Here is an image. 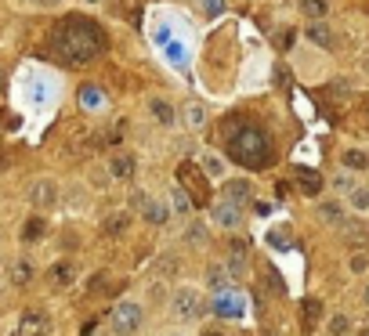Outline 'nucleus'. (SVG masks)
<instances>
[{"label":"nucleus","mask_w":369,"mask_h":336,"mask_svg":"<svg viewBox=\"0 0 369 336\" xmlns=\"http://www.w3.org/2000/svg\"><path fill=\"white\" fill-rule=\"evenodd\" d=\"M105 47H109L105 29L94 19H84V15L62 19L55 26V33H51V51H55V58L66 62V66H87V62L98 58V54H105Z\"/></svg>","instance_id":"nucleus-1"},{"label":"nucleus","mask_w":369,"mask_h":336,"mask_svg":"<svg viewBox=\"0 0 369 336\" xmlns=\"http://www.w3.org/2000/svg\"><path fill=\"white\" fill-rule=\"evenodd\" d=\"M221 138H225V152L228 159H236L239 166H246V170H265V166L276 163V141L272 134L253 123L250 116H228L221 123Z\"/></svg>","instance_id":"nucleus-2"},{"label":"nucleus","mask_w":369,"mask_h":336,"mask_svg":"<svg viewBox=\"0 0 369 336\" xmlns=\"http://www.w3.org/2000/svg\"><path fill=\"white\" fill-rule=\"evenodd\" d=\"M171 315L181 318V322L203 318V315H206V297H203V290H196V286H178V290L171 293Z\"/></svg>","instance_id":"nucleus-3"},{"label":"nucleus","mask_w":369,"mask_h":336,"mask_svg":"<svg viewBox=\"0 0 369 336\" xmlns=\"http://www.w3.org/2000/svg\"><path fill=\"white\" fill-rule=\"evenodd\" d=\"M178 181H181V188L192 195L196 206H206V203H210V181H206V170H203L199 163H181V166H178Z\"/></svg>","instance_id":"nucleus-4"},{"label":"nucleus","mask_w":369,"mask_h":336,"mask_svg":"<svg viewBox=\"0 0 369 336\" xmlns=\"http://www.w3.org/2000/svg\"><path fill=\"white\" fill-rule=\"evenodd\" d=\"M141 322H145V311H141V304H131V300L116 304L113 315H109V329L116 336H134L141 329Z\"/></svg>","instance_id":"nucleus-5"},{"label":"nucleus","mask_w":369,"mask_h":336,"mask_svg":"<svg viewBox=\"0 0 369 336\" xmlns=\"http://www.w3.org/2000/svg\"><path fill=\"white\" fill-rule=\"evenodd\" d=\"M337 232H340V239L351 243V246H369V220H365V217H344V220L337 224Z\"/></svg>","instance_id":"nucleus-6"},{"label":"nucleus","mask_w":369,"mask_h":336,"mask_svg":"<svg viewBox=\"0 0 369 336\" xmlns=\"http://www.w3.org/2000/svg\"><path fill=\"white\" fill-rule=\"evenodd\" d=\"M51 332V322H47V315H40V311H26L22 318H19V325L11 329V336H47Z\"/></svg>","instance_id":"nucleus-7"},{"label":"nucleus","mask_w":369,"mask_h":336,"mask_svg":"<svg viewBox=\"0 0 369 336\" xmlns=\"http://www.w3.org/2000/svg\"><path fill=\"white\" fill-rule=\"evenodd\" d=\"M29 203L40 206V210L55 206V203H59V188H55V181H47V178L33 181V188H29Z\"/></svg>","instance_id":"nucleus-8"},{"label":"nucleus","mask_w":369,"mask_h":336,"mask_svg":"<svg viewBox=\"0 0 369 336\" xmlns=\"http://www.w3.org/2000/svg\"><path fill=\"white\" fill-rule=\"evenodd\" d=\"M134 170H138V159H134L131 152H113V159H109V174H113L116 181H131Z\"/></svg>","instance_id":"nucleus-9"},{"label":"nucleus","mask_w":369,"mask_h":336,"mask_svg":"<svg viewBox=\"0 0 369 336\" xmlns=\"http://www.w3.org/2000/svg\"><path fill=\"white\" fill-rule=\"evenodd\" d=\"M293 174H297L293 181H297V188H300L304 195H319V192H323V174H319V170H311V166H297Z\"/></svg>","instance_id":"nucleus-10"},{"label":"nucleus","mask_w":369,"mask_h":336,"mask_svg":"<svg viewBox=\"0 0 369 336\" xmlns=\"http://www.w3.org/2000/svg\"><path fill=\"white\" fill-rule=\"evenodd\" d=\"M239 220H243L239 206H232V203H225V199L214 206V224H221V228H239Z\"/></svg>","instance_id":"nucleus-11"},{"label":"nucleus","mask_w":369,"mask_h":336,"mask_svg":"<svg viewBox=\"0 0 369 336\" xmlns=\"http://www.w3.org/2000/svg\"><path fill=\"white\" fill-rule=\"evenodd\" d=\"M340 166L344 170H369V152L365 148H344L340 152Z\"/></svg>","instance_id":"nucleus-12"},{"label":"nucleus","mask_w":369,"mask_h":336,"mask_svg":"<svg viewBox=\"0 0 369 336\" xmlns=\"http://www.w3.org/2000/svg\"><path fill=\"white\" fill-rule=\"evenodd\" d=\"M141 217L152 220V224H167V220H171V206L156 203V199H145V203H141Z\"/></svg>","instance_id":"nucleus-13"},{"label":"nucleus","mask_w":369,"mask_h":336,"mask_svg":"<svg viewBox=\"0 0 369 336\" xmlns=\"http://www.w3.org/2000/svg\"><path fill=\"white\" fill-rule=\"evenodd\" d=\"M323 318V300L319 297H308L304 304H300V322H304V329H315V322Z\"/></svg>","instance_id":"nucleus-14"},{"label":"nucleus","mask_w":369,"mask_h":336,"mask_svg":"<svg viewBox=\"0 0 369 336\" xmlns=\"http://www.w3.org/2000/svg\"><path fill=\"white\" fill-rule=\"evenodd\" d=\"M304 36H308L311 44H319V47H333V29H330L323 19H319V22H311Z\"/></svg>","instance_id":"nucleus-15"},{"label":"nucleus","mask_w":369,"mask_h":336,"mask_svg":"<svg viewBox=\"0 0 369 336\" xmlns=\"http://www.w3.org/2000/svg\"><path fill=\"white\" fill-rule=\"evenodd\" d=\"M148 108H152L156 123H163V127H171V123H174V116H178L174 105H171V101H163V98H152V101H148Z\"/></svg>","instance_id":"nucleus-16"},{"label":"nucleus","mask_w":369,"mask_h":336,"mask_svg":"<svg viewBox=\"0 0 369 336\" xmlns=\"http://www.w3.org/2000/svg\"><path fill=\"white\" fill-rule=\"evenodd\" d=\"M127 228H131V213H123V210H120V213H113V217H105V224H101V232H105V235H113V239H116V235H123Z\"/></svg>","instance_id":"nucleus-17"},{"label":"nucleus","mask_w":369,"mask_h":336,"mask_svg":"<svg viewBox=\"0 0 369 336\" xmlns=\"http://www.w3.org/2000/svg\"><path fill=\"white\" fill-rule=\"evenodd\" d=\"M246 199H250V181H228V185H225V203L243 206Z\"/></svg>","instance_id":"nucleus-18"},{"label":"nucleus","mask_w":369,"mask_h":336,"mask_svg":"<svg viewBox=\"0 0 369 336\" xmlns=\"http://www.w3.org/2000/svg\"><path fill=\"white\" fill-rule=\"evenodd\" d=\"M297 8H300L311 22H319V19H326V11H330V0H297Z\"/></svg>","instance_id":"nucleus-19"},{"label":"nucleus","mask_w":369,"mask_h":336,"mask_svg":"<svg viewBox=\"0 0 369 336\" xmlns=\"http://www.w3.org/2000/svg\"><path fill=\"white\" fill-rule=\"evenodd\" d=\"M214 307H218V315H232V318H239V315H243V304H239V300H236V293H228V290H221V293H218V304H214Z\"/></svg>","instance_id":"nucleus-20"},{"label":"nucleus","mask_w":369,"mask_h":336,"mask_svg":"<svg viewBox=\"0 0 369 336\" xmlns=\"http://www.w3.org/2000/svg\"><path fill=\"white\" fill-rule=\"evenodd\" d=\"M44 232H47L44 217H29V220L22 224V243H40V239H44Z\"/></svg>","instance_id":"nucleus-21"},{"label":"nucleus","mask_w":369,"mask_h":336,"mask_svg":"<svg viewBox=\"0 0 369 336\" xmlns=\"http://www.w3.org/2000/svg\"><path fill=\"white\" fill-rule=\"evenodd\" d=\"M73 278H76V268L69 260H59L55 268H51V282H55V286H69Z\"/></svg>","instance_id":"nucleus-22"},{"label":"nucleus","mask_w":369,"mask_h":336,"mask_svg":"<svg viewBox=\"0 0 369 336\" xmlns=\"http://www.w3.org/2000/svg\"><path fill=\"white\" fill-rule=\"evenodd\" d=\"M80 105H84V108H101V105H105V94H101V87H94V83L80 87Z\"/></svg>","instance_id":"nucleus-23"},{"label":"nucleus","mask_w":369,"mask_h":336,"mask_svg":"<svg viewBox=\"0 0 369 336\" xmlns=\"http://www.w3.org/2000/svg\"><path fill=\"white\" fill-rule=\"evenodd\" d=\"M319 217H323V220H330V224H340L348 213H344V206H340L337 199H326V203H319Z\"/></svg>","instance_id":"nucleus-24"},{"label":"nucleus","mask_w":369,"mask_h":336,"mask_svg":"<svg viewBox=\"0 0 369 336\" xmlns=\"http://www.w3.org/2000/svg\"><path fill=\"white\" fill-rule=\"evenodd\" d=\"M29 278H33V264H29V260H15V264H11V282H15V286H26Z\"/></svg>","instance_id":"nucleus-25"},{"label":"nucleus","mask_w":369,"mask_h":336,"mask_svg":"<svg viewBox=\"0 0 369 336\" xmlns=\"http://www.w3.org/2000/svg\"><path fill=\"white\" fill-rule=\"evenodd\" d=\"M326 329H330V336H351V329H355V325H351V318L340 311V315H333V318H330V325H326Z\"/></svg>","instance_id":"nucleus-26"},{"label":"nucleus","mask_w":369,"mask_h":336,"mask_svg":"<svg viewBox=\"0 0 369 336\" xmlns=\"http://www.w3.org/2000/svg\"><path fill=\"white\" fill-rule=\"evenodd\" d=\"M348 271H351V275H365V271H369V250L351 253V257H348Z\"/></svg>","instance_id":"nucleus-27"},{"label":"nucleus","mask_w":369,"mask_h":336,"mask_svg":"<svg viewBox=\"0 0 369 336\" xmlns=\"http://www.w3.org/2000/svg\"><path fill=\"white\" fill-rule=\"evenodd\" d=\"M199 166L206 170V178H225V163H221L218 156H203V159H199Z\"/></svg>","instance_id":"nucleus-28"},{"label":"nucleus","mask_w":369,"mask_h":336,"mask_svg":"<svg viewBox=\"0 0 369 336\" xmlns=\"http://www.w3.org/2000/svg\"><path fill=\"white\" fill-rule=\"evenodd\" d=\"M185 123H188V127H196V131H199V127H203V123H206V108H203V105H196V101H192V105H188V108H185Z\"/></svg>","instance_id":"nucleus-29"},{"label":"nucleus","mask_w":369,"mask_h":336,"mask_svg":"<svg viewBox=\"0 0 369 336\" xmlns=\"http://www.w3.org/2000/svg\"><path fill=\"white\" fill-rule=\"evenodd\" d=\"M192 206H196V203H192V195H188L185 188H174V199H171V210H174V213H188Z\"/></svg>","instance_id":"nucleus-30"},{"label":"nucleus","mask_w":369,"mask_h":336,"mask_svg":"<svg viewBox=\"0 0 369 336\" xmlns=\"http://www.w3.org/2000/svg\"><path fill=\"white\" fill-rule=\"evenodd\" d=\"M199 11H203L206 19H218V15L225 11V0H199Z\"/></svg>","instance_id":"nucleus-31"},{"label":"nucleus","mask_w":369,"mask_h":336,"mask_svg":"<svg viewBox=\"0 0 369 336\" xmlns=\"http://www.w3.org/2000/svg\"><path fill=\"white\" fill-rule=\"evenodd\" d=\"M293 40H297V29H293V26H286V29L276 33V44H279V47H293Z\"/></svg>","instance_id":"nucleus-32"},{"label":"nucleus","mask_w":369,"mask_h":336,"mask_svg":"<svg viewBox=\"0 0 369 336\" xmlns=\"http://www.w3.org/2000/svg\"><path fill=\"white\" fill-rule=\"evenodd\" d=\"M351 203H355L358 210H369V188H355V192H351Z\"/></svg>","instance_id":"nucleus-33"},{"label":"nucleus","mask_w":369,"mask_h":336,"mask_svg":"<svg viewBox=\"0 0 369 336\" xmlns=\"http://www.w3.org/2000/svg\"><path fill=\"white\" fill-rule=\"evenodd\" d=\"M206 239V228L203 224H188V243H203Z\"/></svg>","instance_id":"nucleus-34"},{"label":"nucleus","mask_w":369,"mask_h":336,"mask_svg":"<svg viewBox=\"0 0 369 336\" xmlns=\"http://www.w3.org/2000/svg\"><path fill=\"white\" fill-rule=\"evenodd\" d=\"M29 4H44L47 8V4H59V0H29Z\"/></svg>","instance_id":"nucleus-35"},{"label":"nucleus","mask_w":369,"mask_h":336,"mask_svg":"<svg viewBox=\"0 0 369 336\" xmlns=\"http://www.w3.org/2000/svg\"><path fill=\"white\" fill-rule=\"evenodd\" d=\"M362 304H365V307H369V286H365V290H362Z\"/></svg>","instance_id":"nucleus-36"},{"label":"nucleus","mask_w":369,"mask_h":336,"mask_svg":"<svg viewBox=\"0 0 369 336\" xmlns=\"http://www.w3.org/2000/svg\"><path fill=\"white\" fill-rule=\"evenodd\" d=\"M362 69H365V76H369V58H365V62H362Z\"/></svg>","instance_id":"nucleus-37"},{"label":"nucleus","mask_w":369,"mask_h":336,"mask_svg":"<svg viewBox=\"0 0 369 336\" xmlns=\"http://www.w3.org/2000/svg\"><path fill=\"white\" fill-rule=\"evenodd\" d=\"M358 336H369V329H362V332H358Z\"/></svg>","instance_id":"nucleus-38"},{"label":"nucleus","mask_w":369,"mask_h":336,"mask_svg":"<svg viewBox=\"0 0 369 336\" xmlns=\"http://www.w3.org/2000/svg\"><path fill=\"white\" fill-rule=\"evenodd\" d=\"M87 4H98V0H87Z\"/></svg>","instance_id":"nucleus-39"},{"label":"nucleus","mask_w":369,"mask_h":336,"mask_svg":"<svg viewBox=\"0 0 369 336\" xmlns=\"http://www.w3.org/2000/svg\"><path fill=\"white\" fill-rule=\"evenodd\" d=\"M265 336H276V332H265Z\"/></svg>","instance_id":"nucleus-40"},{"label":"nucleus","mask_w":369,"mask_h":336,"mask_svg":"<svg viewBox=\"0 0 369 336\" xmlns=\"http://www.w3.org/2000/svg\"><path fill=\"white\" fill-rule=\"evenodd\" d=\"M365 329H369V322H365Z\"/></svg>","instance_id":"nucleus-41"},{"label":"nucleus","mask_w":369,"mask_h":336,"mask_svg":"<svg viewBox=\"0 0 369 336\" xmlns=\"http://www.w3.org/2000/svg\"><path fill=\"white\" fill-rule=\"evenodd\" d=\"M174 336H178V332H174Z\"/></svg>","instance_id":"nucleus-42"},{"label":"nucleus","mask_w":369,"mask_h":336,"mask_svg":"<svg viewBox=\"0 0 369 336\" xmlns=\"http://www.w3.org/2000/svg\"><path fill=\"white\" fill-rule=\"evenodd\" d=\"M365 188H369V185H365Z\"/></svg>","instance_id":"nucleus-43"}]
</instances>
